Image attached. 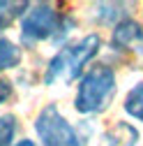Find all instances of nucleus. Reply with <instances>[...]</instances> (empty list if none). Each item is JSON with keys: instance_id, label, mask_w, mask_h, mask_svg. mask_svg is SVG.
I'll use <instances>...</instances> for the list:
<instances>
[{"instance_id": "423d86ee", "label": "nucleus", "mask_w": 143, "mask_h": 146, "mask_svg": "<svg viewBox=\"0 0 143 146\" xmlns=\"http://www.w3.org/2000/svg\"><path fill=\"white\" fill-rule=\"evenodd\" d=\"M138 139H141V135L132 123L118 121V123H113L111 127H106L102 132L99 146H136Z\"/></svg>"}, {"instance_id": "f03ea898", "label": "nucleus", "mask_w": 143, "mask_h": 146, "mask_svg": "<svg viewBox=\"0 0 143 146\" xmlns=\"http://www.w3.org/2000/svg\"><path fill=\"white\" fill-rule=\"evenodd\" d=\"M74 19L56 9L51 3H37L30 5V9L21 19V44L23 46H35L37 42L53 40L62 42V37L74 30Z\"/></svg>"}, {"instance_id": "1a4fd4ad", "label": "nucleus", "mask_w": 143, "mask_h": 146, "mask_svg": "<svg viewBox=\"0 0 143 146\" xmlns=\"http://www.w3.org/2000/svg\"><path fill=\"white\" fill-rule=\"evenodd\" d=\"M122 107H125V111H127L132 118H136V121L143 123V81L136 84V86H132V90L125 95Z\"/></svg>"}, {"instance_id": "39448f33", "label": "nucleus", "mask_w": 143, "mask_h": 146, "mask_svg": "<svg viewBox=\"0 0 143 146\" xmlns=\"http://www.w3.org/2000/svg\"><path fill=\"white\" fill-rule=\"evenodd\" d=\"M111 49L118 53H132L143 58V26L134 19L120 21L111 33Z\"/></svg>"}, {"instance_id": "f257e3e1", "label": "nucleus", "mask_w": 143, "mask_h": 146, "mask_svg": "<svg viewBox=\"0 0 143 146\" xmlns=\"http://www.w3.org/2000/svg\"><path fill=\"white\" fill-rule=\"evenodd\" d=\"M102 49V37L97 33L83 35L81 40H76L74 44L62 46L56 56L46 63L44 70V84L53 86L56 81H74L79 77H83V67L90 63Z\"/></svg>"}, {"instance_id": "20e7f679", "label": "nucleus", "mask_w": 143, "mask_h": 146, "mask_svg": "<svg viewBox=\"0 0 143 146\" xmlns=\"http://www.w3.org/2000/svg\"><path fill=\"white\" fill-rule=\"evenodd\" d=\"M35 132L42 146H85V139L72 125L56 104H46L35 118Z\"/></svg>"}, {"instance_id": "9d476101", "label": "nucleus", "mask_w": 143, "mask_h": 146, "mask_svg": "<svg viewBox=\"0 0 143 146\" xmlns=\"http://www.w3.org/2000/svg\"><path fill=\"white\" fill-rule=\"evenodd\" d=\"M97 9H99V14H97L99 23H113V28L120 21L129 19V16H125V5H120V3H102V5H97Z\"/></svg>"}, {"instance_id": "6e6552de", "label": "nucleus", "mask_w": 143, "mask_h": 146, "mask_svg": "<svg viewBox=\"0 0 143 146\" xmlns=\"http://www.w3.org/2000/svg\"><path fill=\"white\" fill-rule=\"evenodd\" d=\"M21 58H23V51L19 46L12 40H7V37H0V72L19 67Z\"/></svg>"}, {"instance_id": "9b49d317", "label": "nucleus", "mask_w": 143, "mask_h": 146, "mask_svg": "<svg viewBox=\"0 0 143 146\" xmlns=\"http://www.w3.org/2000/svg\"><path fill=\"white\" fill-rule=\"evenodd\" d=\"M16 130H19V121L14 114H3L0 116V146H12Z\"/></svg>"}, {"instance_id": "f8f14e48", "label": "nucleus", "mask_w": 143, "mask_h": 146, "mask_svg": "<svg viewBox=\"0 0 143 146\" xmlns=\"http://www.w3.org/2000/svg\"><path fill=\"white\" fill-rule=\"evenodd\" d=\"M9 98H12V81L0 77V104H5Z\"/></svg>"}, {"instance_id": "ddd939ff", "label": "nucleus", "mask_w": 143, "mask_h": 146, "mask_svg": "<svg viewBox=\"0 0 143 146\" xmlns=\"http://www.w3.org/2000/svg\"><path fill=\"white\" fill-rule=\"evenodd\" d=\"M14 146H35V141H30V139H21V141H16Z\"/></svg>"}, {"instance_id": "0eeeda50", "label": "nucleus", "mask_w": 143, "mask_h": 146, "mask_svg": "<svg viewBox=\"0 0 143 146\" xmlns=\"http://www.w3.org/2000/svg\"><path fill=\"white\" fill-rule=\"evenodd\" d=\"M30 9V3H23V0H19V3H7V0H0V30H7L19 16H23L26 12Z\"/></svg>"}, {"instance_id": "7ed1b4c3", "label": "nucleus", "mask_w": 143, "mask_h": 146, "mask_svg": "<svg viewBox=\"0 0 143 146\" xmlns=\"http://www.w3.org/2000/svg\"><path fill=\"white\" fill-rule=\"evenodd\" d=\"M115 90H118V77H115L113 67H109V65H92L79 79L74 109L79 114H83V116L102 114L113 102Z\"/></svg>"}]
</instances>
